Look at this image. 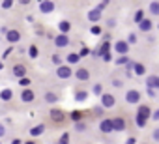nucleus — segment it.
<instances>
[{
  "label": "nucleus",
  "mask_w": 159,
  "mask_h": 144,
  "mask_svg": "<svg viewBox=\"0 0 159 144\" xmlns=\"http://www.w3.org/2000/svg\"><path fill=\"white\" fill-rule=\"evenodd\" d=\"M125 101H127L129 105H137V103L140 101V94H139L137 90H127V94H125Z\"/></svg>",
  "instance_id": "nucleus-1"
},
{
  "label": "nucleus",
  "mask_w": 159,
  "mask_h": 144,
  "mask_svg": "<svg viewBox=\"0 0 159 144\" xmlns=\"http://www.w3.org/2000/svg\"><path fill=\"white\" fill-rule=\"evenodd\" d=\"M101 105H103V109H112L114 107V96L112 94H101Z\"/></svg>",
  "instance_id": "nucleus-2"
},
{
  "label": "nucleus",
  "mask_w": 159,
  "mask_h": 144,
  "mask_svg": "<svg viewBox=\"0 0 159 144\" xmlns=\"http://www.w3.org/2000/svg\"><path fill=\"white\" fill-rule=\"evenodd\" d=\"M54 2H51V0H43V2H39V11L41 13H52L54 11Z\"/></svg>",
  "instance_id": "nucleus-3"
},
{
  "label": "nucleus",
  "mask_w": 159,
  "mask_h": 144,
  "mask_svg": "<svg viewBox=\"0 0 159 144\" xmlns=\"http://www.w3.org/2000/svg\"><path fill=\"white\" fill-rule=\"evenodd\" d=\"M56 75H58L60 79H69V77L73 75V71H71L69 65H60V67L56 69Z\"/></svg>",
  "instance_id": "nucleus-4"
},
{
  "label": "nucleus",
  "mask_w": 159,
  "mask_h": 144,
  "mask_svg": "<svg viewBox=\"0 0 159 144\" xmlns=\"http://www.w3.org/2000/svg\"><path fill=\"white\" fill-rule=\"evenodd\" d=\"M114 51H116L120 56H125V54H127V51H129L127 41H116V43H114Z\"/></svg>",
  "instance_id": "nucleus-5"
},
{
  "label": "nucleus",
  "mask_w": 159,
  "mask_h": 144,
  "mask_svg": "<svg viewBox=\"0 0 159 144\" xmlns=\"http://www.w3.org/2000/svg\"><path fill=\"white\" fill-rule=\"evenodd\" d=\"M99 129L101 133H112V118H103L99 122Z\"/></svg>",
  "instance_id": "nucleus-6"
},
{
  "label": "nucleus",
  "mask_w": 159,
  "mask_h": 144,
  "mask_svg": "<svg viewBox=\"0 0 159 144\" xmlns=\"http://www.w3.org/2000/svg\"><path fill=\"white\" fill-rule=\"evenodd\" d=\"M73 75H75L79 81H88V79H90V71H88L86 67H79Z\"/></svg>",
  "instance_id": "nucleus-7"
},
{
  "label": "nucleus",
  "mask_w": 159,
  "mask_h": 144,
  "mask_svg": "<svg viewBox=\"0 0 159 144\" xmlns=\"http://www.w3.org/2000/svg\"><path fill=\"white\" fill-rule=\"evenodd\" d=\"M11 71H13V75H15L17 79H25V75H26V67H25L23 64H15Z\"/></svg>",
  "instance_id": "nucleus-8"
},
{
  "label": "nucleus",
  "mask_w": 159,
  "mask_h": 144,
  "mask_svg": "<svg viewBox=\"0 0 159 144\" xmlns=\"http://www.w3.org/2000/svg\"><path fill=\"white\" fill-rule=\"evenodd\" d=\"M21 99H23L25 103H32V101L36 99V94H34L30 88H25V90H23V94H21Z\"/></svg>",
  "instance_id": "nucleus-9"
},
{
  "label": "nucleus",
  "mask_w": 159,
  "mask_h": 144,
  "mask_svg": "<svg viewBox=\"0 0 159 144\" xmlns=\"http://www.w3.org/2000/svg\"><path fill=\"white\" fill-rule=\"evenodd\" d=\"M137 116H139V118H142V120H148V118H152V110H150L146 105H140V107H139V110H137Z\"/></svg>",
  "instance_id": "nucleus-10"
},
{
  "label": "nucleus",
  "mask_w": 159,
  "mask_h": 144,
  "mask_svg": "<svg viewBox=\"0 0 159 144\" xmlns=\"http://www.w3.org/2000/svg\"><path fill=\"white\" fill-rule=\"evenodd\" d=\"M125 129V120L124 118H112V131H124Z\"/></svg>",
  "instance_id": "nucleus-11"
},
{
  "label": "nucleus",
  "mask_w": 159,
  "mask_h": 144,
  "mask_svg": "<svg viewBox=\"0 0 159 144\" xmlns=\"http://www.w3.org/2000/svg\"><path fill=\"white\" fill-rule=\"evenodd\" d=\"M6 39H8L10 43H17V41L21 39V34H19V30H8V34H6Z\"/></svg>",
  "instance_id": "nucleus-12"
},
{
  "label": "nucleus",
  "mask_w": 159,
  "mask_h": 144,
  "mask_svg": "<svg viewBox=\"0 0 159 144\" xmlns=\"http://www.w3.org/2000/svg\"><path fill=\"white\" fill-rule=\"evenodd\" d=\"M51 118H52V122H56V124H60V122H64V120H66L64 112H62V110H58V109H52V110H51Z\"/></svg>",
  "instance_id": "nucleus-13"
},
{
  "label": "nucleus",
  "mask_w": 159,
  "mask_h": 144,
  "mask_svg": "<svg viewBox=\"0 0 159 144\" xmlns=\"http://www.w3.org/2000/svg\"><path fill=\"white\" fill-rule=\"evenodd\" d=\"M109 51H111V43H109V41H103V43H101V47L94 51V54L103 56V54H109Z\"/></svg>",
  "instance_id": "nucleus-14"
},
{
  "label": "nucleus",
  "mask_w": 159,
  "mask_h": 144,
  "mask_svg": "<svg viewBox=\"0 0 159 144\" xmlns=\"http://www.w3.org/2000/svg\"><path fill=\"white\" fill-rule=\"evenodd\" d=\"M54 45H56V47H67V45H69L67 36H62V34L56 36V38H54Z\"/></svg>",
  "instance_id": "nucleus-15"
},
{
  "label": "nucleus",
  "mask_w": 159,
  "mask_h": 144,
  "mask_svg": "<svg viewBox=\"0 0 159 144\" xmlns=\"http://www.w3.org/2000/svg\"><path fill=\"white\" fill-rule=\"evenodd\" d=\"M133 73H137L139 77H140V75H144V73H146V67H144V64H140V62H135V64H133ZM133 73H131V75H133Z\"/></svg>",
  "instance_id": "nucleus-16"
},
{
  "label": "nucleus",
  "mask_w": 159,
  "mask_h": 144,
  "mask_svg": "<svg viewBox=\"0 0 159 144\" xmlns=\"http://www.w3.org/2000/svg\"><path fill=\"white\" fill-rule=\"evenodd\" d=\"M101 19V11L96 8V10H90L88 11V21H92V23H96V21H99Z\"/></svg>",
  "instance_id": "nucleus-17"
},
{
  "label": "nucleus",
  "mask_w": 159,
  "mask_h": 144,
  "mask_svg": "<svg viewBox=\"0 0 159 144\" xmlns=\"http://www.w3.org/2000/svg\"><path fill=\"white\" fill-rule=\"evenodd\" d=\"M58 28H60V34H62V36H66V34L71 30V23H69V21H60Z\"/></svg>",
  "instance_id": "nucleus-18"
},
{
  "label": "nucleus",
  "mask_w": 159,
  "mask_h": 144,
  "mask_svg": "<svg viewBox=\"0 0 159 144\" xmlns=\"http://www.w3.org/2000/svg\"><path fill=\"white\" fill-rule=\"evenodd\" d=\"M146 84H148L150 90H152V88H159V77H155V75L148 77V79H146Z\"/></svg>",
  "instance_id": "nucleus-19"
},
{
  "label": "nucleus",
  "mask_w": 159,
  "mask_h": 144,
  "mask_svg": "<svg viewBox=\"0 0 159 144\" xmlns=\"http://www.w3.org/2000/svg\"><path fill=\"white\" fill-rule=\"evenodd\" d=\"M11 97H13V92L10 88H4L2 92H0V99H2V101H10Z\"/></svg>",
  "instance_id": "nucleus-20"
},
{
  "label": "nucleus",
  "mask_w": 159,
  "mask_h": 144,
  "mask_svg": "<svg viewBox=\"0 0 159 144\" xmlns=\"http://www.w3.org/2000/svg\"><path fill=\"white\" fill-rule=\"evenodd\" d=\"M152 26H153V25H152V21H150V19H144V21L139 25V28H140L142 32H150V30H152Z\"/></svg>",
  "instance_id": "nucleus-21"
},
{
  "label": "nucleus",
  "mask_w": 159,
  "mask_h": 144,
  "mask_svg": "<svg viewBox=\"0 0 159 144\" xmlns=\"http://www.w3.org/2000/svg\"><path fill=\"white\" fill-rule=\"evenodd\" d=\"M43 131H45V125H43V124H39V125H36V127H32V129H30V135H32V137H39Z\"/></svg>",
  "instance_id": "nucleus-22"
},
{
  "label": "nucleus",
  "mask_w": 159,
  "mask_h": 144,
  "mask_svg": "<svg viewBox=\"0 0 159 144\" xmlns=\"http://www.w3.org/2000/svg\"><path fill=\"white\" fill-rule=\"evenodd\" d=\"M86 97H88V92H84V90H77L75 92V99L77 101H86Z\"/></svg>",
  "instance_id": "nucleus-23"
},
{
  "label": "nucleus",
  "mask_w": 159,
  "mask_h": 144,
  "mask_svg": "<svg viewBox=\"0 0 159 144\" xmlns=\"http://www.w3.org/2000/svg\"><path fill=\"white\" fill-rule=\"evenodd\" d=\"M45 101L47 103H56L58 101V96L54 92H45Z\"/></svg>",
  "instance_id": "nucleus-24"
},
{
  "label": "nucleus",
  "mask_w": 159,
  "mask_h": 144,
  "mask_svg": "<svg viewBox=\"0 0 159 144\" xmlns=\"http://www.w3.org/2000/svg\"><path fill=\"white\" fill-rule=\"evenodd\" d=\"M66 58H67V64H77L79 60H81V56H79V52H71V54H67Z\"/></svg>",
  "instance_id": "nucleus-25"
},
{
  "label": "nucleus",
  "mask_w": 159,
  "mask_h": 144,
  "mask_svg": "<svg viewBox=\"0 0 159 144\" xmlns=\"http://www.w3.org/2000/svg\"><path fill=\"white\" fill-rule=\"evenodd\" d=\"M133 19H135V23H137V25H140V23L144 21V11H142V10H137V11H135V15H133Z\"/></svg>",
  "instance_id": "nucleus-26"
},
{
  "label": "nucleus",
  "mask_w": 159,
  "mask_h": 144,
  "mask_svg": "<svg viewBox=\"0 0 159 144\" xmlns=\"http://www.w3.org/2000/svg\"><path fill=\"white\" fill-rule=\"evenodd\" d=\"M150 13L159 15V2H150Z\"/></svg>",
  "instance_id": "nucleus-27"
},
{
  "label": "nucleus",
  "mask_w": 159,
  "mask_h": 144,
  "mask_svg": "<svg viewBox=\"0 0 159 144\" xmlns=\"http://www.w3.org/2000/svg\"><path fill=\"white\" fill-rule=\"evenodd\" d=\"M28 54H30V58H38V54H39L38 47H36V45H30V47H28Z\"/></svg>",
  "instance_id": "nucleus-28"
},
{
  "label": "nucleus",
  "mask_w": 159,
  "mask_h": 144,
  "mask_svg": "<svg viewBox=\"0 0 159 144\" xmlns=\"http://www.w3.org/2000/svg\"><path fill=\"white\" fill-rule=\"evenodd\" d=\"M81 118H83V112H79V110H73L71 112V120L77 124V122H81Z\"/></svg>",
  "instance_id": "nucleus-29"
},
{
  "label": "nucleus",
  "mask_w": 159,
  "mask_h": 144,
  "mask_svg": "<svg viewBox=\"0 0 159 144\" xmlns=\"http://www.w3.org/2000/svg\"><path fill=\"white\" fill-rule=\"evenodd\" d=\"M51 60H52V64H56L58 67L62 65V56H60V54H52V56H51Z\"/></svg>",
  "instance_id": "nucleus-30"
},
{
  "label": "nucleus",
  "mask_w": 159,
  "mask_h": 144,
  "mask_svg": "<svg viewBox=\"0 0 159 144\" xmlns=\"http://www.w3.org/2000/svg\"><path fill=\"white\" fill-rule=\"evenodd\" d=\"M60 144H69V133H62V137H60Z\"/></svg>",
  "instance_id": "nucleus-31"
},
{
  "label": "nucleus",
  "mask_w": 159,
  "mask_h": 144,
  "mask_svg": "<svg viewBox=\"0 0 159 144\" xmlns=\"http://www.w3.org/2000/svg\"><path fill=\"white\" fill-rule=\"evenodd\" d=\"M90 32H92L94 36H99V34H101V26H98V25H94V26L90 28Z\"/></svg>",
  "instance_id": "nucleus-32"
},
{
  "label": "nucleus",
  "mask_w": 159,
  "mask_h": 144,
  "mask_svg": "<svg viewBox=\"0 0 159 144\" xmlns=\"http://www.w3.org/2000/svg\"><path fill=\"white\" fill-rule=\"evenodd\" d=\"M116 64H118V65H122V64H129V58H127V56H120V58H116Z\"/></svg>",
  "instance_id": "nucleus-33"
},
{
  "label": "nucleus",
  "mask_w": 159,
  "mask_h": 144,
  "mask_svg": "<svg viewBox=\"0 0 159 144\" xmlns=\"http://www.w3.org/2000/svg\"><path fill=\"white\" fill-rule=\"evenodd\" d=\"M135 124H137L139 127H144V125H146V120H142V118H139V116H135Z\"/></svg>",
  "instance_id": "nucleus-34"
},
{
  "label": "nucleus",
  "mask_w": 159,
  "mask_h": 144,
  "mask_svg": "<svg viewBox=\"0 0 159 144\" xmlns=\"http://www.w3.org/2000/svg\"><path fill=\"white\" fill-rule=\"evenodd\" d=\"M75 127H77V131H84V129H86V124H84V122H77Z\"/></svg>",
  "instance_id": "nucleus-35"
},
{
  "label": "nucleus",
  "mask_w": 159,
  "mask_h": 144,
  "mask_svg": "<svg viewBox=\"0 0 159 144\" xmlns=\"http://www.w3.org/2000/svg\"><path fill=\"white\" fill-rule=\"evenodd\" d=\"M94 94L101 96V94H103V86H101V84H96V86H94Z\"/></svg>",
  "instance_id": "nucleus-36"
},
{
  "label": "nucleus",
  "mask_w": 159,
  "mask_h": 144,
  "mask_svg": "<svg viewBox=\"0 0 159 144\" xmlns=\"http://www.w3.org/2000/svg\"><path fill=\"white\" fill-rule=\"evenodd\" d=\"M11 6H13V2H11V0H6V2H2V8H4V10H10Z\"/></svg>",
  "instance_id": "nucleus-37"
},
{
  "label": "nucleus",
  "mask_w": 159,
  "mask_h": 144,
  "mask_svg": "<svg viewBox=\"0 0 159 144\" xmlns=\"http://www.w3.org/2000/svg\"><path fill=\"white\" fill-rule=\"evenodd\" d=\"M135 41H137V36H135V34H129V38H127V45H129V43H135Z\"/></svg>",
  "instance_id": "nucleus-38"
},
{
  "label": "nucleus",
  "mask_w": 159,
  "mask_h": 144,
  "mask_svg": "<svg viewBox=\"0 0 159 144\" xmlns=\"http://www.w3.org/2000/svg\"><path fill=\"white\" fill-rule=\"evenodd\" d=\"M107 6H109V2H107V0H105V2H99V6H98V10L101 11V10H105Z\"/></svg>",
  "instance_id": "nucleus-39"
},
{
  "label": "nucleus",
  "mask_w": 159,
  "mask_h": 144,
  "mask_svg": "<svg viewBox=\"0 0 159 144\" xmlns=\"http://www.w3.org/2000/svg\"><path fill=\"white\" fill-rule=\"evenodd\" d=\"M101 60H103V62H111V60H112L111 52H109V54H103V56H101Z\"/></svg>",
  "instance_id": "nucleus-40"
},
{
  "label": "nucleus",
  "mask_w": 159,
  "mask_h": 144,
  "mask_svg": "<svg viewBox=\"0 0 159 144\" xmlns=\"http://www.w3.org/2000/svg\"><path fill=\"white\" fill-rule=\"evenodd\" d=\"M4 135H6V127H4V125H2V124H0V138H2V137H4Z\"/></svg>",
  "instance_id": "nucleus-41"
},
{
  "label": "nucleus",
  "mask_w": 159,
  "mask_h": 144,
  "mask_svg": "<svg viewBox=\"0 0 159 144\" xmlns=\"http://www.w3.org/2000/svg\"><path fill=\"white\" fill-rule=\"evenodd\" d=\"M28 84H30V81H28L26 77H25V79H21V86H28Z\"/></svg>",
  "instance_id": "nucleus-42"
},
{
  "label": "nucleus",
  "mask_w": 159,
  "mask_h": 144,
  "mask_svg": "<svg viewBox=\"0 0 159 144\" xmlns=\"http://www.w3.org/2000/svg\"><path fill=\"white\" fill-rule=\"evenodd\" d=\"M152 120H159V109H157V110L152 114Z\"/></svg>",
  "instance_id": "nucleus-43"
},
{
  "label": "nucleus",
  "mask_w": 159,
  "mask_h": 144,
  "mask_svg": "<svg viewBox=\"0 0 159 144\" xmlns=\"http://www.w3.org/2000/svg\"><path fill=\"white\" fill-rule=\"evenodd\" d=\"M112 84H114V86H118V88H120V86H122V81H118V79H114V81H112Z\"/></svg>",
  "instance_id": "nucleus-44"
},
{
  "label": "nucleus",
  "mask_w": 159,
  "mask_h": 144,
  "mask_svg": "<svg viewBox=\"0 0 159 144\" xmlns=\"http://www.w3.org/2000/svg\"><path fill=\"white\" fill-rule=\"evenodd\" d=\"M153 138H155V140H159V129H155V131H153Z\"/></svg>",
  "instance_id": "nucleus-45"
},
{
  "label": "nucleus",
  "mask_w": 159,
  "mask_h": 144,
  "mask_svg": "<svg viewBox=\"0 0 159 144\" xmlns=\"http://www.w3.org/2000/svg\"><path fill=\"white\" fill-rule=\"evenodd\" d=\"M84 54H88V49H83L81 52H79V56H84Z\"/></svg>",
  "instance_id": "nucleus-46"
},
{
  "label": "nucleus",
  "mask_w": 159,
  "mask_h": 144,
  "mask_svg": "<svg viewBox=\"0 0 159 144\" xmlns=\"http://www.w3.org/2000/svg\"><path fill=\"white\" fill-rule=\"evenodd\" d=\"M11 144H23V142H21L19 138H13V140H11Z\"/></svg>",
  "instance_id": "nucleus-47"
},
{
  "label": "nucleus",
  "mask_w": 159,
  "mask_h": 144,
  "mask_svg": "<svg viewBox=\"0 0 159 144\" xmlns=\"http://www.w3.org/2000/svg\"><path fill=\"white\" fill-rule=\"evenodd\" d=\"M135 142H137L135 138H127V142H125V144H135Z\"/></svg>",
  "instance_id": "nucleus-48"
},
{
  "label": "nucleus",
  "mask_w": 159,
  "mask_h": 144,
  "mask_svg": "<svg viewBox=\"0 0 159 144\" xmlns=\"http://www.w3.org/2000/svg\"><path fill=\"white\" fill-rule=\"evenodd\" d=\"M25 144H36V142H34V140H30V142H25Z\"/></svg>",
  "instance_id": "nucleus-49"
},
{
  "label": "nucleus",
  "mask_w": 159,
  "mask_h": 144,
  "mask_svg": "<svg viewBox=\"0 0 159 144\" xmlns=\"http://www.w3.org/2000/svg\"><path fill=\"white\" fill-rule=\"evenodd\" d=\"M2 67H4V64H2V60H0V69H2Z\"/></svg>",
  "instance_id": "nucleus-50"
},
{
  "label": "nucleus",
  "mask_w": 159,
  "mask_h": 144,
  "mask_svg": "<svg viewBox=\"0 0 159 144\" xmlns=\"http://www.w3.org/2000/svg\"><path fill=\"white\" fill-rule=\"evenodd\" d=\"M56 144H60V142H56Z\"/></svg>",
  "instance_id": "nucleus-51"
},
{
  "label": "nucleus",
  "mask_w": 159,
  "mask_h": 144,
  "mask_svg": "<svg viewBox=\"0 0 159 144\" xmlns=\"http://www.w3.org/2000/svg\"><path fill=\"white\" fill-rule=\"evenodd\" d=\"M157 28H159V26H157Z\"/></svg>",
  "instance_id": "nucleus-52"
}]
</instances>
